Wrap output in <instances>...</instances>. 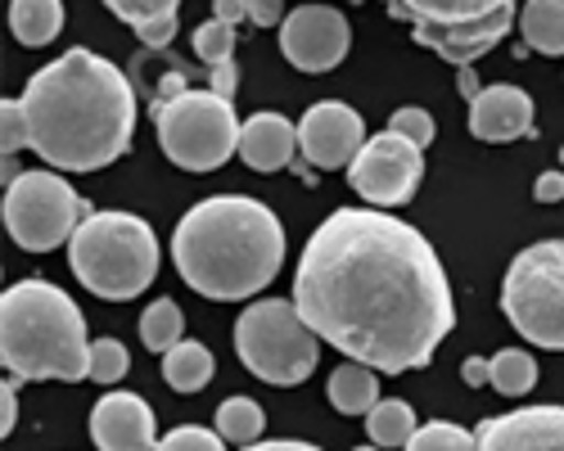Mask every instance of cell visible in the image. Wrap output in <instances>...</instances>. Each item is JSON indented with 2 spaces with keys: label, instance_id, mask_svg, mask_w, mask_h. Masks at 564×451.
<instances>
[{
  "label": "cell",
  "instance_id": "3957f363",
  "mask_svg": "<svg viewBox=\"0 0 564 451\" xmlns=\"http://www.w3.org/2000/svg\"><path fill=\"white\" fill-rule=\"evenodd\" d=\"M176 276L213 302L262 294L285 266V226L249 195L199 199L172 231Z\"/></svg>",
  "mask_w": 564,
  "mask_h": 451
},
{
  "label": "cell",
  "instance_id": "6da1fadb",
  "mask_svg": "<svg viewBox=\"0 0 564 451\" xmlns=\"http://www.w3.org/2000/svg\"><path fill=\"white\" fill-rule=\"evenodd\" d=\"M303 321L335 352L380 375L425 371L456 330L443 257L411 221L384 208H335L294 271Z\"/></svg>",
  "mask_w": 564,
  "mask_h": 451
},
{
  "label": "cell",
  "instance_id": "f35d334b",
  "mask_svg": "<svg viewBox=\"0 0 564 451\" xmlns=\"http://www.w3.org/2000/svg\"><path fill=\"white\" fill-rule=\"evenodd\" d=\"M460 380H465L469 388H484V384H492V361L465 356V366H460Z\"/></svg>",
  "mask_w": 564,
  "mask_h": 451
},
{
  "label": "cell",
  "instance_id": "b9f144b4",
  "mask_svg": "<svg viewBox=\"0 0 564 451\" xmlns=\"http://www.w3.org/2000/svg\"><path fill=\"white\" fill-rule=\"evenodd\" d=\"M560 163H564V150H560Z\"/></svg>",
  "mask_w": 564,
  "mask_h": 451
},
{
  "label": "cell",
  "instance_id": "9c48e42d",
  "mask_svg": "<svg viewBox=\"0 0 564 451\" xmlns=\"http://www.w3.org/2000/svg\"><path fill=\"white\" fill-rule=\"evenodd\" d=\"M86 208L90 204L77 199V190L59 176V167H32L6 180L0 217H6V231L19 249L51 253L73 240V231L86 221Z\"/></svg>",
  "mask_w": 564,
  "mask_h": 451
},
{
  "label": "cell",
  "instance_id": "d4e9b609",
  "mask_svg": "<svg viewBox=\"0 0 564 451\" xmlns=\"http://www.w3.org/2000/svg\"><path fill=\"white\" fill-rule=\"evenodd\" d=\"M181 339H185V316H181L176 298H154L145 311H140V343L150 352H167Z\"/></svg>",
  "mask_w": 564,
  "mask_h": 451
},
{
  "label": "cell",
  "instance_id": "7a4b0ae2",
  "mask_svg": "<svg viewBox=\"0 0 564 451\" xmlns=\"http://www.w3.org/2000/svg\"><path fill=\"white\" fill-rule=\"evenodd\" d=\"M19 100L32 122V150L45 167L100 172L131 150L135 90L118 64L86 45L36 68Z\"/></svg>",
  "mask_w": 564,
  "mask_h": 451
},
{
  "label": "cell",
  "instance_id": "60d3db41",
  "mask_svg": "<svg viewBox=\"0 0 564 451\" xmlns=\"http://www.w3.org/2000/svg\"><path fill=\"white\" fill-rule=\"evenodd\" d=\"M456 81H460V96H465V100H475V96H479V90H484V86H479V77H475V64H465V68H456Z\"/></svg>",
  "mask_w": 564,
  "mask_h": 451
},
{
  "label": "cell",
  "instance_id": "44dd1931",
  "mask_svg": "<svg viewBox=\"0 0 564 451\" xmlns=\"http://www.w3.org/2000/svg\"><path fill=\"white\" fill-rule=\"evenodd\" d=\"M213 352L199 343V339H181V343H172L167 352H163V380H167V388H176V393H199V388H208V380H213Z\"/></svg>",
  "mask_w": 564,
  "mask_h": 451
},
{
  "label": "cell",
  "instance_id": "ba28073f",
  "mask_svg": "<svg viewBox=\"0 0 564 451\" xmlns=\"http://www.w3.org/2000/svg\"><path fill=\"white\" fill-rule=\"evenodd\" d=\"M501 316L533 348L564 352V240H538L514 253L501 280Z\"/></svg>",
  "mask_w": 564,
  "mask_h": 451
},
{
  "label": "cell",
  "instance_id": "603a6c76",
  "mask_svg": "<svg viewBox=\"0 0 564 451\" xmlns=\"http://www.w3.org/2000/svg\"><path fill=\"white\" fill-rule=\"evenodd\" d=\"M415 429H420L415 411H411V402H402V397H380L366 411V438L375 447H411Z\"/></svg>",
  "mask_w": 564,
  "mask_h": 451
},
{
  "label": "cell",
  "instance_id": "30bf717a",
  "mask_svg": "<svg viewBox=\"0 0 564 451\" xmlns=\"http://www.w3.org/2000/svg\"><path fill=\"white\" fill-rule=\"evenodd\" d=\"M352 190L375 208H402L415 199L420 180H425V150L402 131H380L357 150L348 163Z\"/></svg>",
  "mask_w": 564,
  "mask_h": 451
},
{
  "label": "cell",
  "instance_id": "4316f807",
  "mask_svg": "<svg viewBox=\"0 0 564 451\" xmlns=\"http://www.w3.org/2000/svg\"><path fill=\"white\" fill-rule=\"evenodd\" d=\"M415 451H475L479 447V433H469L452 420H434V425H420L415 438H411Z\"/></svg>",
  "mask_w": 564,
  "mask_h": 451
},
{
  "label": "cell",
  "instance_id": "ffe728a7",
  "mask_svg": "<svg viewBox=\"0 0 564 451\" xmlns=\"http://www.w3.org/2000/svg\"><path fill=\"white\" fill-rule=\"evenodd\" d=\"M10 32L28 51L51 45L64 32V0H10Z\"/></svg>",
  "mask_w": 564,
  "mask_h": 451
},
{
  "label": "cell",
  "instance_id": "7402d4cb",
  "mask_svg": "<svg viewBox=\"0 0 564 451\" xmlns=\"http://www.w3.org/2000/svg\"><path fill=\"white\" fill-rule=\"evenodd\" d=\"M520 36L538 55H564V0H524Z\"/></svg>",
  "mask_w": 564,
  "mask_h": 451
},
{
  "label": "cell",
  "instance_id": "e575fe53",
  "mask_svg": "<svg viewBox=\"0 0 564 451\" xmlns=\"http://www.w3.org/2000/svg\"><path fill=\"white\" fill-rule=\"evenodd\" d=\"M135 36H140V45H150V51H163V45H172V36H176V14L135 28Z\"/></svg>",
  "mask_w": 564,
  "mask_h": 451
},
{
  "label": "cell",
  "instance_id": "4fadbf2b",
  "mask_svg": "<svg viewBox=\"0 0 564 451\" xmlns=\"http://www.w3.org/2000/svg\"><path fill=\"white\" fill-rule=\"evenodd\" d=\"M90 442L100 451H150V447H159L154 406L127 388L105 393L96 402V411H90Z\"/></svg>",
  "mask_w": 564,
  "mask_h": 451
},
{
  "label": "cell",
  "instance_id": "74e56055",
  "mask_svg": "<svg viewBox=\"0 0 564 451\" xmlns=\"http://www.w3.org/2000/svg\"><path fill=\"white\" fill-rule=\"evenodd\" d=\"M213 19L240 28V23L249 19V0H213Z\"/></svg>",
  "mask_w": 564,
  "mask_h": 451
},
{
  "label": "cell",
  "instance_id": "cb8c5ba5",
  "mask_svg": "<svg viewBox=\"0 0 564 451\" xmlns=\"http://www.w3.org/2000/svg\"><path fill=\"white\" fill-rule=\"evenodd\" d=\"M217 433L230 442V447H253L267 429V416H262V406L253 397H226L217 406V416H213Z\"/></svg>",
  "mask_w": 564,
  "mask_h": 451
},
{
  "label": "cell",
  "instance_id": "52a82bcc",
  "mask_svg": "<svg viewBox=\"0 0 564 451\" xmlns=\"http://www.w3.org/2000/svg\"><path fill=\"white\" fill-rule=\"evenodd\" d=\"M321 343L325 339L303 321L299 302H285V298L249 302L240 311V321H235V352H240L245 371L275 388L303 384L316 371Z\"/></svg>",
  "mask_w": 564,
  "mask_h": 451
},
{
  "label": "cell",
  "instance_id": "d6986e66",
  "mask_svg": "<svg viewBox=\"0 0 564 451\" xmlns=\"http://www.w3.org/2000/svg\"><path fill=\"white\" fill-rule=\"evenodd\" d=\"M514 0H398V10L411 14V23H434V28H460V23H484Z\"/></svg>",
  "mask_w": 564,
  "mask_h": 451
},
{
  "label": "cell",
  "instance_id": "f1b7e54d",
  "mask_svg": "<svg viewBox=\"0 0 564 451\" xmlns=\"http://www.w3.org/2000/svg\"><path fill=\"white\" fill-rule=\"evenodd\" d=\"M131 371V356L122 348V339H96L90 343V380L96 384H118Z\"/></svg>",
  "mask_w": 564,
  "mask_h": 451
},
{
  "label": "cell",
  "instance_id": "ac0fdd59",
  "mask_svg": "<svg viewBox=\"0 0 564 451\" xmlns=\"http://www.w3.org/2000/svg\"><path fill=\"white\" fill-rule=\"evenodd\" d=\"M325 397L339 416H366L375 402H380V371L366 366V361H344L335 366V375L325 380Z\"/></svg>",
  "mask_w": 564,
  "mask_h": 451
},
{
  "label": "cell",
  "instance_id": "e0dca14e",
  "mask_svg": "<svg viewBox=\"0 0 564 451\" xmlns=\"http://www.w3.org/2000/svg\"><path fill=\"white\" fill-rule=\"evenodd\" d=\"M299 127L285 113H253L240 127V158L249 172H280L294 163Z\"/></svg>",
  "mask_w": 564,
  "mask_h": 451
},
{
  "label": "cell",
  "instance_id": "5b68a950",
  "mask_svg": "<svg viewBox=\"0 0 564 451\" xmlns=\"http://www.w3.org/2000/svg\"><path fill=\"white\" fill-rule=\"evenodd\" d=\"M68 266L105 302L140 298L159 280V235L135 212H86L68 240Z\"/></svg>",
  "mask_w": 564,
  "mask_h": 451
},
{
  "label": "cell",
  "instance_id": "7c38bea8",
  "mask_svg": "<svg viewBox=\"0 0 564 451\" xmlns=\"http://www.w3.org/2000/svg\"><path fill=\"white\" fill-rule=\"evenodd\" d=\"M366 145V127L361 113L339 105V100H321L303 113L299 122V150L316 172H335L348 167L357 158V150Z\"/></svg>",
  "mask_w": 564,
  "mask_h": 451
},
{
  "label": "cell",
  "instance_id": "8fae6325",
  "mask_svg": "<svg viewBox=\"0 0 564 451\" xmlns=\"http://www.w3.org/2000/svg\"><path fill=\"white\" fill-rule=\"evenodd\" d=\"M352 45V28L335 6H321V0H307V6L290 10L285 23H280V55H285L299 73H330L348 59Z\"/></svg>",
  "mask_w": 564,
  "mask_h": 451
},
{
  "label": "cell",
  "instance_id": "9a60e30c",
  "mask_svg": "<svg viewBox=\"0 0 564 451\" xmlns=\"http://www.w3.org/2000/svg\"><path fill=\"white\" fill-rule=\"evenodd\" d=\"M484 451H564V406H520L479 425Z\"/></svg>",
  "mask_w": 564,
  "mask_h": 451
},
{
  "label": "cell",
  "instance_id": "8992f818",
  "mask_svg": "<svg viewBox=\"0 0 564 451\" xmlns=\"http://www.w3.org/2000/svg\"><path fill=\"white\" fill-rule=\"evenodd\" d=\"M154 127H159V150L167 163L181 172H217L230 154H240V118H235V96L221 90H195L185 86L181 96L154 105Z\"/></svg>",
  "mask_w": 564,
  "mask_h": 451
},
{
  "label": "cell",
  "instance_id": "836d02e7",
  "mask_svg": "<svg viewBox=\"0 0 564 451\" xmlns=\"http://www.w3.org/2000/svg\"><path fill=\"white\" fill-rule=\"evenodd\" d=\"M19 375H10L6 384H0V438H10L14 425H19Z\"/></svg>",
  "mask_w": 564,
  "mask_h": 451
},
{
  "label": "cell",
  "instance_id": "1f68e13d",
  "mask_svg": "<svg viewBox=\"0 0 564 451\" xmlns=\"http://www.w3.org/2000/svg\"><path fill=\"white\" fill-rule=\"evenodd\" d=\"M159 447H167V451H181V447H195V451H221V447H226V438H221L217 429H199V425H181V429L163 433V438H159Z\"/></svg>",
  "mask_w": 564,
  "mask_h": 451
},
{
  "label": "cell",
  "instance_id": "83f0119b",
  "mask_svg": "<svg viewBox=\"0 0 564 451\" xmlns=\"http://www.w3.org/2000/svg\"><path fill=\"white\" fill-rule=\"evenodd\" d=\"M195 55H199V64H208V68L226 64V59L235 55V28L221 23V19L199 23V28H195Z\"/></svg>",
  "mask_w": 564,
  "mask_h": 451
},
{
  "label": "cell",
  "instance_id": "484cf974",
  "mask_svg": "<svg viewBox=\"0 0 564 451\" xmlns=\"http://www.w3.org/2000/svg\"><path fill=\"white\" fill-rule=\"evenodd\" d=\"M492 388L501 397H524L538 388V361L524 348H501L492 356Z\"/></svg>",
  "mask_w": 564,
  "mask_h": 451
},
{
  "label": "cell",
  "instance_id": "f546056e",
  "mask_svg": "<svg viewBox=\"0 0 564 451\" xmlns=\"http://www.w3.org/2000/svg\"><path fill=\"white\" fill-rule=\"evenodd\" d=\"M0 150H6V158H14L19 150H32V122H28L23 100L0 105Z\"/></svg>",
  "mask_w": 564,
  "mask_h": 451
},
{
  "label": "cell",
  "instance_id": "8d00e7d4",
  "mask_svg": "<svg viewBox=\"0 0 564 451\" xmlns=\"http://www.w3.org/2000/svg\"><path fill=\"white\" fill-rule=\"evenodd\" d=\"M249 19L258 28H280L285 23V0H249Z\"/></svg>",
  "mask_w": 564,
  "mask_h": 451
},
{
  "label": "cell",
  "instance_id": "d590c367",
  "mask_svg": "<svg viewBox=\"0 0 564 451\" xmlns=\"http://www.w3.org/2000/svg\"><path fill=\"white\" fill-rule=\"evenodd\" d=\"M533 199H538V204H546V208L564 199V172H560V167H551V172H542V176H538Z\"/></svg>",
  "mask_w": 564,
  "mask_h": 451
},
{
  "label": "cell",
  "instance_id": "ab89813d",
  "mask_svg": "<svg viewBox=\"0 0 564 451\" xmlns=\"http://www.w3.org/2000/svg\"><path fill=\"white\" fill-rule=\"evenodd\" d=\"M235 77H240V73H235L230 59L217 64V68H213V90H221V96H235Z\"/></svg>",
  "mask_w": 564,
  "mask_h": 451
},
{
  "label": "cell",
  "instance_id": "5bb4252c",
  "mask_svg": "<svg viewBox=\"0 0 564 451\" xmlns=\"http://www.w3.org/2000/svg\"><path fill=\"white\" fill-rule=\"evenodd\" d=\"M469 135L484 145H510V141H524L533 135V100L529 90L510 86V81H497V86H484L475 100H469V118H465Z\"/></svg>",
  "mask_w": 564,
  "mask_h": 451
},
{
  "label": "cell",
  "instance_id": "d6a6232c",
  "mask_svg": "<svg viewBox=\"0 0 564 451\" xmlns=\"http://www.w3.org/2000/svg\"><path fill=\"white\" fill-rule=\"evenodd\" d=\"M389 127L393 131H402V135H411V141L425 150L430 141H434V118L425 113V109H398L393 118H389Z\"/></svg>",
  "mask_w": 564,
  "mask_h": 451
},
{
  "label": "cell",
  "instance_id": "2e32d148",
  "mask_svg": "<svg viewBox=\"0 0 564 451\" xmlns=\"http://www.w3.org/2000/svg\"><path fill=\"white\" fill-rule=\"evenodd\" d=\"M514 23H520V19H514V6H510V10H501V14H492V19H484V23H460V28L415 23L411 36H415V45H425V51L443 55L447 64L465 68V64H479Z\"/></svg>",
  "mask_w": 564,
  "mask_h": 451
},
{
  "label": "cell",
  "instance_id": "277c9868",
  "mask_svg": "<svg viewBox=\"0 0 564 451\" xmlns=\"http://www.w3.org/2000/svg\"><path fill=\"white\" fill-rule=\"evenodd\" d=\"M90 339L82 307L51 280L28 276L0 294V361L19 380H90Z\"/></svg>",
  "mask_w": 564,
  "mask_h": 451
},
{
  "label": "cell",
  "instance_id": "4dcf8cb0",
  "mask_svg": "<svg viewBox=\"0 0 564 451\" xmlns=\"http://www.w3.org/2000/svg\"><path fill=\"white\" fill-rule=\"evenodd\" d=\"M176 6L181 0H105V10L113 19H122L127 28H145L154 19H167V14H176Z\"/></svg>",
  "mask_w": 564,
  "mask_h": 451
}]
</instances>
